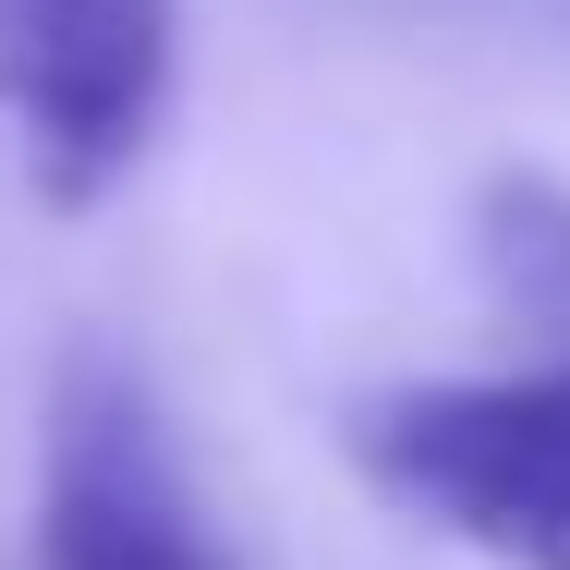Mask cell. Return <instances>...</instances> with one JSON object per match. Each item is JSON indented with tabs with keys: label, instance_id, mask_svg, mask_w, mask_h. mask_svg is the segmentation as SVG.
Instances as JSON below:
<instances>
[{
	"label": "cell",
	"instance_id": "1",
	"mask_svg": "<svg viewBox=\"0 0 570 570\" xmlns=\"http://www.w3.org/2000/svg\"><path fill=\"white\" fill-rule=\"evenodd\" d=\"M352 461L498 570H570V341L498 376H413L364 401Z\"/></svg>",
	"mask_w": 570,
	"mask_h": 570
},
{
	"label": "cell",
	"instance_id": "2",
	"mask_svg": "<svg viewBox=\"0 0 570 570\" xmlns=\"http://www.w3.org/2000/svg\"><path fill=\"white\" fill-rule=\"evenodd\" d=\"M183 86V0H0V134L49 207L146 170Z\"/></svg>",
	"mask_w": 570,
	"mask_h": 570
},
{
	"label": "cell",
	"instance_id": "3",
	"mask_svg": "<svg viewBox=\"0 0 570 570\" xmlns=\"http://www.w3.org/2000/svg\"><path fill=\"white\" fill-rule=\"evenodd\" d=\"M24 570H230L195 473L170 450L146 376L110 352H73L49 389V450H37V547Z\"/></svg>",
	"mask_w": 570,
	"mask_h": 570
},
{
	"label": "cell",
	"instance_id": "4",
	"mask_svg": "<svg viewBox=\"0 0 570 570\" xmlns=\"http://www.w3.org/2000/svg\"><path fill=\"white\" fill-rule=\"evenodd\" d=\"M473 243H485V279H498L510 328L570 341V183H547V170H498L485 207H473Z\"/></svg>",
	"mask_w": 570,
	"mask_h": 570
}]
</instances>
